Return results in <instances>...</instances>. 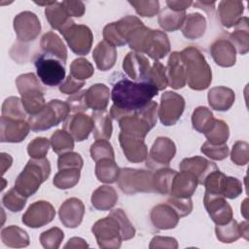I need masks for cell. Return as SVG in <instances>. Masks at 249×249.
Listing matches in <instances>:
<instances>
[{
  "label": "cell",
  "instance_id": "cell-36",
  "mask_svg": "<svg viewBox=\"0 0 249 249\" xmlns=\"http://www.w3.org/2000/svg\"><path fill=\"white\" fill-rule=\"evenodd\" d=\"M52 145L55 153L60 154L61 152L71 151L74 147L72 137L67 131L57 130L52 136Z\"/></svg>",
  "mask_w": 249,
  "mask_h": 249
},
{
  "label": "cell",
  "instance_id": "cell-22",
  "mask_svg": "<svg viewBox=\"0 0 249 249\" xmlns=\"http://www.w3.org/2000/svg\"><path fill=\"white\" fill-rule=\"evenodd\" d=\"M109 97V89L103 84H97L90 87L86 91V101L88 107L94 110H105Z\"/></svg>",
  "mask_w": 249,
  "mask_h": 249
},
{
  "label": "cell",
  "instance_id": "cell-12",
  "mask_svg": "<svg viewBox=\"0 0 249 249\" xmlns=\"http://www.w3.org/2000/svg\"><path fill=\"white\" fill-rule=\"evenodd\" d=\"M54 214V209L49 202L36 201L22 216V223L30 228H39L50 223Z\"/></svg>",
  "mask_w": 249,
  "mask_h": 249
},
{
  "label": "cell",
  "instance_id": "cell-17",
  "mask_svg": "<svg viewBox=\"0 0 249 249\" xmlns=\"http://www.w3.org/2000/svg\"><path fill=\"white\" fill-rule=\"evenodd\" d=\"M93 128V121L86 115L76 114L70 116L64 124V129L72 134L75 140L83 141Z\"/></svg>",
  "mask_w": 249,
  "mask_h": 249
},
{
  "label": "cell",
  "instance_id": "cell-33",
  "mask_svg": "<svg viewBox=\"0 0 249 249\" xmlns=\"http://www.w3.org/2000/svg\"><path fill=\"white\" fill-rule=\"evenodd\" d=\"M205 135L211 143L224 144L229 137L228 125L222 121H214L209 129L205 132Z\"/></svg>",
  "mask_w": 249,
  "mask_h": 249
},
{
  "label": "cell",
  "instance_id": "cell-32",
  "mask_svg": "<svg viewBox=\"0 0 249 249\" xmlns=\"http://www.w3.org/2000/svg\"><path fill=\"white\" fill-rule=\"evenodd\" d=\"M184 18H185L184 11H175L170 8H166L160 15L159 22L162 28L169 30L170 22L172 21V28L173 30H175L180 27V25L183 23Z\"/></svg>",
  "mask_w": 249,
  "mask_h": 249
},
{
  "label": "cell",
  "instance_id": "cell-26",
  "mask_svg": "<svg viewBox=\"0 0 249 249\" xmlns=\"http://www.w3.org/2000/svg\"><path fill=\"white\" fill-rule=\"evenodd\" d=\"M94 51L103 54V55H100V54L93 53V55H92L96 62L97 67L100 70L106 71L107 69L111 68L114 65L115 59H116V54H117L114 46H112L111 44H109L106 41H103V42H100L96 46Z\"/></svg>",
  "mask_w": 249,
  "mask_h": 249
},
{
  "label": "cell",
  "instance_id": "cell-38",
  "mask_svg": "<svg viewBox=\"0 0 249 249\" xmlns=\"http://www.w3.org/2000/svg\"><path fill=\"white\" fill-rule=\"evenodd\" d=\"M19 99L18 97H10L7 98L2 107V116L7 118L17 119V120H24L25 113L23 111V107H21L19 103Z\"/></svg>",
  "mask_w": 249,
  "mask_h": 249
},
{
  "label": "cell",
  "instance_id": "cell-50",
  "mask_svg": "<svg viewBox=\"0 0 249 249\" xmlns=\"http://www.w3.org/2000/svg\"><path fill=\"white\" fill-rule=\"evenodd\" d=\"M207 146H209V148H207L206 146H202L201 147V151L206 154L208 157H210L211 159L214 160H223L228 156V146L223 144L221 147H218V149H214V147L212 145L209 144V142H206Z\"/></svg>",
  "mask_w": 249,
  "mask_h": 249
},
{
  "label": "cell",
  "instance_id": "cell-41",
  "mask_svg": "<svg viewBox=\"0 0 249 249\" xmlns=\"http://www.w3.org/2000/svg\"><path fill=\"white\" fill-rule=\"evenodd\" d=\"M93 73V68L91 64L84 58H77L71 64V76L74 78L84 81V79L89 78Z\"/></svg>",
  "mask_w": 249,
  "mask_h": 249
},
{
  "label": "cell",
  "instance_id": "cell-13",
  "mask_svg": "<svg viewBox=\"0 0 249 249\" xmlns=\"http://www.w3.org/2000/svg\"><path fill=\"white\" fill-rule=\"evenodd\" d=\"M204 206L211 219L217 225L226 224L232 218L231 208L222 196L205 193Z\"/></svg>",
  "mask_w": 249,
  "mask_h": 249
},
{
  "label": "cell",
  "instance_id": "cell-16",
  "mask_svg": "<svg viewBox=\"0 0 249 249\" xmlns=\"http://www.w3.org/2000/svg\"><path fill=\"white\" fill-rule=\"evenodd\" d=\"M120 143L125 157L130 161H142L147 157L146 146L143 142V138H138L130 135H126L123 132L119 136Z\"/></svg>",
  "mask_w": 249,
  "mask_h": 249
},
{
  "label": "cell",
  "instance_id": "cell-15",
  "mask_svg": "<svg viewBox=\"0 0 249 249\" xmlns=\"http://www.w3.org/2000/svg\"><path fill=\"white\" fill-rule=\"evenodd\" d=\"M29 125L24 120L1 117V142H19L28 133Z\"/></svg>",
  "mask_w": 249,
  "mask_h": 249
},
{
  "label": "cell",
  "instance_id": "cell-8",
  "mask_svg": "<svg viewBox=\"0 0 249 249\" xmlns=\"http://www.w3.org/2000/svg\"><path fill=\"white\" fill-rule=\"evenodd\" d=\"M92 232L95 234L98 245L104 247L105 243L110 241V247H120L123 239L122 225L117 217L111 212L110 216L97 221L92 227Z\"/></svg>",
  "mask_w": 249,
  "mask_h": 249
},
{
  "label": "cell",
  "instance_id": "cell-9",
  "mask_svg": "<svg viewBox=\"0 0 249 249\" xmlns=\"http://www.w3.org/2000/svg\"><path fill=\"white\" fill-rule=\"evenodd\" d=\"M137 174H138V170L131 169V168H125L121 171V176L119 178L120 179L119 185L122 191L127 194L135 193L138 191H141V192L154 191L152 173L141 170L140 176L138 180H136Z\"/></svg>",
  "mask_w": 249,
  "mask_h": 249
},
{
  "label": "cell",
  "instance_id": "cell-20",
  "mask_svg": "<svg viewBox=\"0 0 249 249\" xmlns=\"http://www.w3.org/2000/svg\"><path fill=\"white\" fill-rule=\"evenodd\" d=\"M167 73H168V84L170 87L174 89H181L184 87L186 82V74H185V66L179 53H172L167 65Z\"/></svg>",
  "mask_w": 249,
  "mask_h": 249
},
{
  "label": "cell",
  "instance_id": "cell-44",
  "mask_svg": "<svg viewBox=\"0 0 249 249\" xmlns=\"http://www.w3.org/2000/svg\"><path fill=\"white\" fill-rule=\"evenodd\" d=\"M166 203L170 205L179 217L188 215L192 210V200L190 197H171Z\"/></svg>",
  "mask_w": 249,
  "mask_h": 249
},
{
  "label": "cell",
  "instance_id": "cell-49",
  "mask_svg": "<svg viewBox=\"0 0 249 249\" xmlns=\"http://www.w3.org/2000/svg\"><path fill=\"white\" fill-rule=\"evenodd\" d=\"M72 111H85L88 108L86 101V90L82 92H77L67 99L66 102Z\"/></svg>",
  "mask_w": 249,
  "mask_h": 249
},
{
  "label": "cell",
  "instance_id": "cell-24",
  "mask_svg": "<svg viewBox=\"0 0 249 249\" xmlns=\"http://www.w3.org/2000/svg\"><path fill=\"white\" fill-rule=\"evenodd\" d=\"M212 56L216 63L221 66H231L235 61L233 47L224 40L215 42L211 48Z\"/></svg>",
  "mask_w": 249,
  "mask_h": 249
},
{
  "label": "cell",
  "instance_id": "cell-30",
  "mask_svg": "<svg viewBox=\"0 0 249 249\" xmlns=\"http://www.w3.org/2000/svg\"><path fill=\"white\" fill-rule=\"evenodd\" d=\"M177 172L173 169L159 170L153 178L154 191L161 194H170L173 179Z\"/></svg>",
  "mask_w": 249,
  "mask_h": 249
},
{
  "label": "cell",
  "instance_id": "cell-42",
  "mask_svg": "<svg viewBox=\"0 0 249 249\" xmlns=\"http://www.w3.org/2000/svg\"><path fill=\"white\" fill-rule=\"evenodd\" d=\"M148 81L152 83L159 90L165 89L168 85L165 77L164 66L160 62H155L153 68L150 70Z\"/></svg>",
  "mask_w": 249,
  "mask_h": 249
},
{
  "label": "cell",
  "instance_id": "cell-25",
  "mask_svg": "<svg viewBox=\"0 0 249 249\" xmlns=\"http://www.w3.org/2000/svg\"><path fill=\"white\" fill-rule=\"evenodd\" d=\"M41 46L45 53L55 56L61 61L65 62L67 57V52L63 43L57 35L53 34V32L46 33L42 38Z\"/></svg>",
  "mask_w": 249,
  "mask_h": 249
},
{
  "label": "cell",
  "instance_id": "cell-27",
  "mask_svg": "<svg viewBox=\"0 0 249 249\" xmlns=\"http://www.w3.org/2000/svg\"><path fill=\"white\" fill-rule=\"evenodd\" d=\"M117 199L118 196L116 195L114 189L107 186H102L97 189L91 196L92 205L100 210H106L111 208L115 204Z\"/></svg>",
  "mask_w": 249,
  "mask_h": 249
},
{
  "label": "cell",
  "instance_id": "cell-47",
  "mask_svg": "<svg viewBox=\"0 0 249 249\" xmlns=\"http://www.w3.org/2000/svg\"><path fill=\"white\" fill-rule=\"evenodd\" d=\"M83 165V160L79 154L76 153H67L65 155H61L58 159V168L59 170L69 168L70 166H74L77 169H81Z\"/></svg>",
  "mask_w": 249,
  "mask_h": 249
},
{
  "label": "cell",
  "instance_id": "cell-6",
  "mask_svg": "<svg viewBox=\"0 0 249 249\" xmlns=\"http://www.w3.org/2000/svg\"><path fill=\"white\" fill-rule=\"evenodd\" d=\"M69 110L67 103L60 100H51L39 113L30 115L28 118L29 125L33 131L49 129L66 119Z\"/></svg>",
  "mask_w": 249,
  "mask_h": 249
},
{
  "label": "cell",
  "instance_id": "cell-43",
  "mask_svg": "<svg viewBox=\"0 0 249 249\" xmlns=\"http://www.w3.org/2000/svg\"><path fill=\"white\" fill-rule=\"evenodd\" d=\"M90 154H91V158L96 161L98 160V159L102 157L101 155H103V159L110 158L114 160V153H113L112 146L106 140L96 141L94 144H92L90 148Z\"/></svg>",
  "mask_w": 249,
  "mask_h": 249
},
{
  "label": "cell",
  "instance_id": "cell-3",
  "mask_svg": "<svg viewBox=\"0 0 249 249\" xmlns=\"http://www.w3.org/2000/svg\"><path fill=\"white\" fill-rule=\"evenodd\" d=\"M180 54L189 87L194 89H206L211 83V69L203 55L194 48L185 49Z\"/></svg>",
  "mask_w": 249,
  "mask_h": 249
},
{
  "label": "cell",
  "instance_id": "cell-7",
  "mask_svg": "<svg viewBox=\"0 0 249 249\" xmlns=\"http://www.w3.org/2000/svg\"><path fill=\"white\" fill-rule=\"evenodd\" d=\"M62 62L57 57L48 53H41L36 57L37 75L44 85L55 87L62 83L65 78V68Z\"/></svg>",
  "mask_w": 249,
  "mask_h": 249
},
{
  "label": "cell",
  "instance_id": "cell-39",
  "mask_svg": "<svg viewBox=\"0 0 249 249\" xmlns=\"http://www.w3.org/2000/svg\"><path fill=\"white\" fill-rule=\"evenodd\" d=\"M240 225L238 226L236 221L231 220L230 224H223V225H217L216 227V235H219L221 233H225L221 238H219L222 242H232L236 240L240 236Z\"/></svg>",
  "mask_w": 249,
  "mask_h": 249
},
{
  "label": "cell",
  "instance_id": "cell-34",
  "mask_svg": "<svg viewBox=\"0 0 249 249\" xmlns=\"http://www.w3.org/2000/svg\"><path fill=\"white\" fill-rule=\"evenodd\" d=\"M2 240L6 245L14 247L16 246L15 240L21 242L23 246L28 245V236L26 235V232L15 226L6 228L2 231Z\"/></svg>",
  "mask_w": 249,
  "mask_h": 249
},
{
  "label": "cell",
  "instance_id": "cell-18",
  "mask_svg": "<svg viewBox=\"0 0 249 249\" xmlns=\"http://www.w3.org/2000/svg\"><path fill=\"white\" fill-rule=\"evenodd\" d=\"M181 171H187L193 174L197 182L202 184L205 177L214 169L218 167L213 163L205 160L204 158L195 157L191 159H185L180 164Z\"/></svg>",
  "mask_w": 249,
  "mask_h": 249
},
{
  "label": "cell",
  "instance_id": "cell-1",
  "mask_svg": "<svg viewBox=\"0 0 249 249\" xmlns=\"http://www.w3.org/2000/svg\"><path fill=\"white\" fill-rule=\"evenodd\" d=\"M158 91L156 86L150 82H133L122 77L113 84L112 117L119 121L122 117L144 108L158 94Z\"/></svg>",
  "mask_w": 249,
  "mask_h": 249
},
{
  "label": "cell",
  "instance_id": "cell-31",
  "mask_svg": "<svg viewBox=\"0 0 249 249\" xmlns=\"http://www.w3.org/2000/svg\"><path fill=\"white\" fill-rule=\"evenodd\" d=\"M174 154H175V146L173 142L170 139H168L163 150L160 149V147L156 143H154L151 150V160L155 164L157 162L158 164L167 165L169 160L174 157Z\"/></svg>",
  "mask_w": 249,
  "mask_h": 249
},
{
  "label": "cell",
  "instance_id": "cell-48",
  "mask_svg": "<svg viewBox=\"0 0 249 249\" xmlns=\"http://www.w3.org/2000/svg\"><path fill=\"white\" fill-rule=\"evenodd\" d=\"M241 191H242L241 183L236 178L226 176L224 189H223V196L234 198L239 196Z\"/></svg>",
  "mask_w": 249,
  "mask_h": 249
},
{
  "label": "cell",
  "instance_id": "cell-14",
  "mask_svg": "<svg viewBox=\"0 0 249 249\" xmlns=\"http://www.w3.org/2000/svg\"><path fill=\"white\" fill-rule=\"evenodd\" d=\"M124 70L126 74L132 79L139 82H149V73H150V64L148 59L136 53H127L126 57L124 60L123 64Z\"/></svg>",
  "mask_w": 249,
  "mask_h": 249
},
{
  "label": "cell",
  "instance_id": "cell-10",
  "mask_svg": "<svg viewBox=\"0 0 249 249\" xmlns=\"http://www.w3.org/2000/svg\"><path fill=\"white\" fill-rule=\"evenodd\" d=\"M159 116L164 125L174 124L183 113L185 102L181 95L172 91L162 94Z\"/></svg>",
  "mask_w": 249,
  "mask_h": 249
},
{
  "label": "cell",
  "instance_id": "cell-19",
  "mask_svg": "<svg viewBox=\"0 0 249 249\" xmlns=\"http://www.w3.org/2000/svg\"><path fill=\"white\" fill-rule=\"evenodd\" d=\"M197 179L187 171L177 173L173 179L170 195L175 197H190L195 192Z\"/></svg>",
  "mask_w": 249,
  "mask_h": 249
},
{
  "label": "cell",
  "instance_id": "cell-11",
  "mask_svg": "<svg viewBox=\"0 0 249 249\" xmlns=\"http://www.w3.org/2000/svg\"><path fill=\"white\" fill-rule=\"evenodd\" d=\"M61 33L75 53L83 55L89 53L92 40V35L89 27L73 24Z\"/></svg>",
  "mask_w": 249,
  "mask_h": 249
},
{
  "label": "cell",
  "instance_id": "cell-51",
  "mask_svg": "<svg viewBox=\"0 0 249 249\" xmlns=\"http://www.w3.org/2000/svg\"><path fill=\"white\" fill-rule=\"evenodd\" d=\"M85 84V81H81L78 80L76 78H74L73 76L69 75L68 78L66 79V81L64 82L63 85H61L60 87V91L66 92V93H73L76 90H78L79 89H81Z\"/></svg>",
  "mask_w": 249,
  "mask_h": 249
},
{
  "label": "cell",
  "instance_id": "cell-40",
  "mask_svg": "<svg viewBox=\"0 0 249 249\" xmlns=\"http://www.w3.org/2000/svg\"><path fill=\"white\" fill-rule=\"evenodd\" d=\"M3 204L13 212L19 211L26 202V196L21 195L16 188L11 189L3 196Z\"/></svg>",
  "mask_w": 249,
  "mask_h": 249
},
{
  "label": "cell",
  "instance_id": "cell-5",
  "mask_svg": "<svg viewBox=\"0 0 249 249\" xmlns=\"http://www.w3.org/2000/svg\"><path fill=\"white\" fill-rule=\"evenodd\" d=\"M17 86L22 96V106L27 113L35 115L45 107L43 92L34 74L20 75L17 79Z\"/></svg>",
  "mask_w": 249,
  "mask_h": 249
},
{
  "label": "cell",
  "instance_id": "cell-37",
  "mask_svg": "<svg viewBox=\"0 0 249 249\" xmlns=\"http://www.w3.org/2000/svg\"><path fill=\"white\" fill-rule=\"evenodd\" d=\"M80 177V169L75 170H60L53 179V184L59 189L72 188L78 181Z\"/></svg>",
  "mask_w": 249,
  "mask_h": 249
},
{
  "label": "cell",
  "instance_id": "cell-35",
  "mask_svg": "<svg viewBox=\"0 0 249 249\" xmlns=\"http://www.w3.org/2000/svg\"><path fill=\"white\" fill-rule=\"evenodd\" d=\"M70 202H71V209L72 211H69V209L62 204L60 206L59 209V217H60V221L67 226L70 216L72 217L73 215L76 217V219L81 223L82 221V217L84 214V205L82 203V201L80 199L77 198H70Z\"/></svg>",
  "mask_w": 249,
  "mask_h": 249
},
{
  "label": "cell",
  "instance_id": "cell-2",
  "mask_svg": "<svg viewBox=\"0 0 249 249\" xmlns=\"http://www.w3.org/2000/svg\"><path fill=\"white\" fill-rule=\"evenodd\" d=\"M127 42L131 49L146 53L154 59L162 58L169 52L166 35L159 30H151L143 24L129 33Z\"/></svg>",
  "mask_w": 249,
  "mask_h": 249
},
{
  "label": "cell",
  "instance_id": "cell-52",
  "mask_svg": "<svg viewBox=\"0 0 249 249\" xmlns=\"http://www.w3.org/2000/svg\"><path fill=\"white\" fill-rule=\"evenodd\" d=\"M61 5L63 7V9L65 10V12L67 13V15L70 17H82V15L84 14V7H81L83 5L82 2H69V1H65V2H61Z\"/></svg>",
  "mask_w": 249,
  "mask_h": 249
},
{
  "label": "cell",
  "instance_id": "cell-29",
  "mask_svg": "<svg viewBox=\"0 0 249 249\" xmlns=\"http://www.w3.org/2000/svg\"><path fill=\"white\" fill-rule=\"evenodd\" d=\"M120 173L119 167L112 159H102L96 165V176L99 181L112 183L118 179Z\"/></svg>",
  "mask_w": 249,
  "mask_h": 249
},
{
  "label": "cell",
  "instance_id": "cell-4",
  "mask_svg": "<svg viewBox=\"0 0 249 249\" xmlns=\"http://www.w3.org/2000/svg\"><path fill=\"white\" fill-rule=\"evenodd\" d=\"M50 162L46 158L32 159L16 180L15 188L24 196H32L50 175Z\"/></svg>",
  "mask_w": 249,
  "mask_h": 249
},
{
  "label": "cell",
  "instance_id": "cell-21",
  "mask_svg": "<svg viewBox=\"0 0 249 249\" xmlns=\"http://www.w3.org/2000/svg\"><path fill=\"white\" fill-rule=\"evenodd\" d=\"M46 17L49 19L51 25L55 28L58 29L61 32H63L66 28H68L69 26L73 25L74 22L68 18V15L65 12V10L63 9L61 3H57L54 2L53 7L48 6L46 8Z\"/></svg>",
  "mask_w": 249,
  "mask_h": 249
},
{
  "label": "cell",
  "instance_id": "cell-46",
  "mask_svg": "<svg viewBox=\"0 0 249 249\" xmlns=\"http://www.w3.org/2000/svg\"><path fill=\"white\" fill-rule=\"evenodd\" d=\"M63 232L57 229V228H53L47 231H44L40 237L41 243L45 248H57L56 244L54 242L60 243V241L63 239Z\"/></svg>",
  "mask_w": 249,
  "mask_h": 249
},
{
  "label": "cell",
  "instance_id": "cell-28",
  "mask_svg": "<svg viewBox=\"0 0 249 249\" xmlns=\"http://www.w3.org/2000/svg\"><path fill=\"white\" fill-rule=\"evenodd\" d=\"M93 133L94 138L97 140L99 137L107 140L111 136L112 125L111 120L108 117V113L106 110H100L99 112L93 113Z\"/></svg>",
  "mask_w": 249,
  "mask_h": 249
},
{
  "label": "cell",
  "instance_id": "cell-45",
  "mask_svg": "<svg viewBox=\"0 0 249 249\" xmlns=\"http://www.w3.org/2000/svg\"><path fill=\"white\" fill-rule=\"evenodd\" d=\"M49 150V141L47 138H36L28 145V154L30 157L35 159L45 158V155L48 153Z\"/></svg>",
  "mask_w": 249,
  "mask_h": 249
},
{
  "label": "cell",
  "instance_id": "cell-23",
  "mask_svg": "<svg viewBox=\"0 0 249 249\" xmlns=\"http://www.w3.org/2000/svg\"><path fill=\"white\" fill-rule=\"evenodd\" d=\"M174 215L178 216L177 213L175 212V210L170 205H168L167 203L164 204V205L160 204L152 210L151 220H152L153 224L155 225V227H157L159 229H161V230L172 229L176 226L178 221L172 220V219H169V218H165V217L174 216Z\"/></svg>",
  "mask_w": 249,
  "mask_h": 249
}]
</instances>
